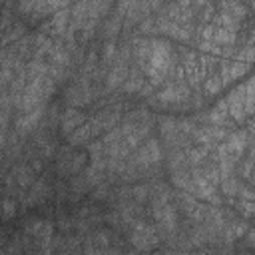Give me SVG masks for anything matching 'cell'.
Here are the masks:
<instances>
[{
    "label": "cell",
    "mask_w": 255,
    "mask_h": 255,
    "mask_svg": "<svg viewBox=\"0 0 255 255\" xmlns=\"http://www.w3.org/2000/svg\"><path fill=\"white\" fill-rule=\"evenodd\" d=\"M135 60L151 86L163 82L173 62L169 44L165 40H141L135 48Z\"/></svg>",
    "instance_id": "6da1fadb"
},
{
    "label": "cell",
    "mask_w": 255,
    "mask_h": 255,
    "mask_svg": "<svg viewBox=\"0 0 255 255\" xmlns=\"http://www.w3.org/2000/svg\"><path fill=\"white\" fill-rule=\"evenodd\" d=\"M159 237H157V231L155 227L147 225V223H141L137 221L133 225V231H131V243L135 245V249H141V251H147V249H153L157 245Z\"/></svg>",
    "instance_id": "7a4b0ae2"
},
{
    "label": "cell",
    "mask_w": 255,
    "mask_h": 255,
    "mask_svg": "<svg viewBox=\"0 0 255 255\" xmlns=\"http://www.w3.org/2000/svg\"><path fill=\"white\" fill-rule=\"evenodd\" d=\"M159 159H161V149H159V143L155 141V139H149L139 151H137V155H135V159H133V167H151V165H155V163H159Z\"/></svg>",
    "instance_id": "3957f363"
},
{
    "label": "cell",
    "mask_w": 255,
    "mask_h": 255,
    "mask_svg": "<svg viewBox=\"0 0 255 255\" xmlns=\"http://www.w3.org/2000/svg\"><path fill=\"white\" fill-rule=\"evenodd\" d=\"M153 217H155V221L159 223L161 229H165V231L175 229L177 213H175V207L169 201H155L153 203Z\"/></svg>",
    "instance_id": "277c9868"
},
{
    "label": "cell",
    "mask_w": 255,
    "mask_h": 255,
    "mask_svg": "<svg viewBox=\"0 0 255 255\" xmlns=\"http://www.w3.org/2000/svg\"><path fill=\"white\" fill-rule=\"evenodd\" d=\"M70 26V8H60L54 12V16L44 24V34L46 36H64Z\"/></svg>",
    "instance_id": "5b68a950"
},
{
    "label": "cell",
    "mask_w": 255,
    "mask_h": 255,
    "mask_svg": "<svg viewBox=\"0 0 255 255\" xmlns=\"http://www.w3.org/2000/svg\"><path fill=\"white\" fill-rule=\"evenodd\" d=\"M102 131V128H100V124L94 120V122H88V124H82V126H78L72 133H70V143L72 145H80V143H86V141H90L96 133H100Z\"/></svg>",
    "instance_id": "8992f818"
},
{
    "label": "cell",
    "mask_w": 255,
    "mask_h": 255,
    "mask_svg": "<svg viewBox=\"0 0 255 255\" xmlns=\"http://www.w3.org/2000/svg\"><path fill=\"white\" fill-rule=\"evenodd\" d=\"M42 114H44V106H42V108H36V110H32V112H24V114H20V118L16 120V129H18L20 133H28V131H32V129L38 126Z\"/></svg>",
    "instance_id": "52a82bcc"
},
{
    "label": "cell",
    "mask_w": 255,
    "mask_h": 255,
    "mask_svg": "<svg viewBox=\"0 0 255 255\" xmlns=\"http://www.w3.org/2000/svg\"><path fill=\"white\" fill-rule=\"evenodd\" d=\"M187 94H189V90H187L181 82H177V84H171L169 88H165V90L159 94V100H161L163 104H177V102L185 100Z\"/></svg>",
    "instance_id": "ba28073f"
},
{
    "label": "cell",
    "mask_w": 255,
    "mask_h": 255,
    "mask_svg": "<svg viewBox=\"0 0 255 255\" xmlns=\"http://www.w3.org/2000/svg\"><path fill=\"white\" fill-rule=\"evenodd\" d=\"M86 120V116L78 110V108H70L64 112V118H62V133H72L78 126H82Z\"/></svg>",
    "instance_id": "9c48e42d"
},
{
    "label": "cell",
    "mask_w": 255,
    "mask_h": 255,
    "mask_svg": "<svg viewBox=\"0 0 255 255\" xmlns=\"http://www.w3.org/2000/svg\"><path fill=\"white\" fill-rule=\"evenodd\" d=\"M128 64H126V58H120L118 60V64L112 68V72H110V76H108V90H114V88H118V86H122L124 82H126V78H128Z\"/></svg>",
    "instance_id": "30bf717a"
},
{
    "label": "cell",
    "mask_w": 255,
    "mask_h": 255,
    "mask_svg": "<svg viewBox=\"0 0 255 255\" xmlns=\"http://www.w3.org/2000/svg\"><path fill=\"white\" fill-rule=\"evenodd\" d=\"M92 92H90V88H88V84L86 82H82V84H76L72 90H70V94H68V102L72 104V106H84V104H88L90 100H92V96H90Z\"/></svg>",
    "instance_id": "8fae6325"
},
{
    "label": "cell",
    "mask_w": 255,
    "mask_h": 255,
    "mask_svg": "<svg viewBox=\"0 0 255 255\" xmlns=\"http://www.w3.org/2000/svg\"><path fill=\"white\" fill-rule=\"evenodd\" d=\"M221 12L223 14H229V16H233V18H243L245 16V8L239 4V2H235V0H223L221 2Z\"/></svg>",
    "instance_id": "7c38bea8"
},
{
    "label": "cell",
    "mask_w": 255,
    "mask_h": 255,
    "mask_svg": "<svg viewBox=\"0 0 255 255\" xmlns=\"http://www.w3.org/2000/svg\"><path fill=\"white\" fill-rule=\"evenodd\" d=\"M14 175H16V181H18L22 187H30V185L34 183V171H32L30 167H26V165H20V167L14 171Z\"/></svg>",
    "instance_id": "4fadbf2b"
},
{
    "label": "cell",
    "mask_w": 255,
    "mask_h": 255,
    "mask_svg": "<svg viewBox=\"0 0 255 255\" xmlns=\"http://www.w3.org/2000/svg\"><path fill=\"white\" fill-rule=\"evenodd\" d=\"M219 183H221V189H223V193L225 195H237L239 193V179L235 177V175H227V177H221L219 179Z\"/></svg>",
    "instance_id": "5bb4252c"
},
{
    "label": "cell",
    "mask_w": 255,
    "mask_h": 255,
    "mask_svg": "<svg viewBox=\"0 0 255 255\" xmlns=\"http://www.w3.org/2000/svg\"><path fill=\"white\" fill-rule=\"evenodd\" d=\"M48 191H50V187L46 185V181L34 183V187H32V191H30V203H40V201H44V199L48 197Z\"/></svg>",
    "instance_id": "9a60e30c"
},
{
    "label": "cell",
    "mask_w": 255,
    "mask_h": 255,
    "mask_svg": "<svg viewBox=\"0 0 255 255\" xmlns=\"http://www.w3.org/2000/svg\"><path fill=\"white\" fill-rule=\"evenodd\" d=\"M221 88H223V84H221V78H217V76H211V78H207V82H205V94H207V96H213V94H217Z\"/></svg>",
    "instance_id": "2e32d148"
},
{
    "label": "cell",
    "mask_w": 255,
    "mask_h": 255,
    "mask_svg": "<svg viewBox=\"0 0 255 255\" xmlns=\"http://www.w3.org/2000/svg\"><path fill=\"white\" fill-rule=\"evenodd\" d=\"M114 56H116V42L114 40H108L106 42V46H104V62L108 64V62H112L114 60Z\"/></svg>",
    "instance_id": "e0dca14e"
},
{
    "label": "cell",
    "mask_w": 255,
    "mask_h": 255,
    "mask_svg": "<svg viewBox=\"0 0 255 255\" xmlns=\"http://www.w3.org/2000/svg\"><path fill=\"white\" fill-rule=\"evenodd\" d=\"M2 213H4V217H12V215L16 213V203H14L12 199H4V203H2Z\"/></svg>",
    "instance_id": "ac0fdd59"
},
{
    "label": "cell",
    "mask_w": 255,
    "mask_h": 255,
    "mask_svg": "<svg viewBox=\"0 0 255 255\" xmlns=\"http://www.w3.org/2000/svg\"><path fill=\"white\" fill-rule=\"evenodd\" d=\"M147 195H149V187H147V185H137V187L133 189V197H135L137 201L145 199Z\"/></svg>",
    "instance_id": "d6986e66"
},
{
    "label": "cell",
    "mask_w": 255,
    "mask_h": 255,
    "mask_svg": "<svg viewBox=\"0 0 255 255\" xmlns=\"http://www.w3.org/2000/svg\"><path fill=\"white\" fill-rule=\"evenodd\" d=\"M34 2H36V0H18L20 12H24V14H32V10H34Z\"/></svg>",
    "instance_id": "ffe728a7"
},
{
    "label": "cell",
    "mask_w": 255,
    "mask_h": 255,
    "mask_svg": "<svg viewBox=\"0 0 255 255\" xmlns=\"http://www.w3.org/2000/svg\"><path fill=\"white\" fill-rule=\"evenodd\" d=\"M72 0H48V4H50V10H52V14L56 12V10H60V8H66L68 4H70Z\"/></svg>",
    "instance_id": "44dd1931"
}]
</instances>
